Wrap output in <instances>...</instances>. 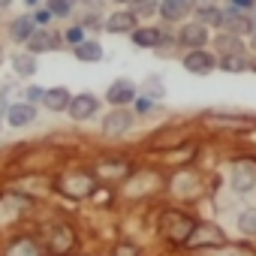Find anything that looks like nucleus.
I'll list each match as a JSON object with an SVG mask.
<instances>
[{
	"label": "nucleus",
	"mask_w": 256,
	"mask_h": 256,
	"mask_svg": "<svg viewBox=\"0 0 256 256\" xmlns=\"http://www.w3.org/2000/svg\"><path fill=\"white\" fill-rule=\"evenodd\" d=\"M6 120H10L12 126H28V124L36 120V106H30V102H16V106L6 108Z\"/></svg>",
	"instance_id": "9"
},
{
	"label": "nucleus",
	"mask_w": 256,
	"mask_h": 256,
	"mask_svg": "<svg viewBox=\"0 0 256 256\" xmlns=\"http://www.w3.org/2000/svg\"><path fill=\"white\" fill-rule=\"evenodd\" d=\"M181 4H187V6H190V4H193V0H181Z\"/></svg>",
	"instance_id": "37"
},
{
	"label": "nucleus",
	"mask_w": 256,
	"mask_h": 256,
	"mask_svg": "<svg viewBox=\"0 0 256 256\" xmlns=\"http://www.w3.org/2000/svg\"><path fill=\"white\" fill-rule=\"evenodd\" d=\"M229 184H232V190L241 193V196L253 193V190H256V163H250V160L235 163V166H232V175H229Z\"/></svg>",
	"instance_id": "1"
},
{
	"label": "nucleus",
	"mask_w": 256,
	"mask_h": 256,
	"mask_svg": "<svg viewBox=\"0 0 256 256\" xmlns=\"http://www.w3.org/2000/svg\"><path fill=\"white\" fill-rule=\"evenodd\" d=\"M12 66H16L18 76H34V72H36V60H34V54H16V58H12Z\"/></svg>",
	"instance_id": "21"
},
{
	"label": "nucleus",
	"mask_w": 256,
	"mask_h": 256,
	"mask_svg": "<svg viewBox=\"0 0 256 256\" xmlns=\"http://www.w3.org/2000/svg\"><path fill=\"white\" fill-rule=\"evenodd\" d=\"M184 70L193 72V76H208V72L217 70V58L211 52H205V48H196V52H190L184 58Z\"/></svg>",
	"instance_id": "2"
},
{
	"label": "nucleus",
	"mask_w": 256,
	"mask_h": 256,
	"mask_svg": "<svg viewBox=\"0 0 256 256\" xmlns=\"http://www.w3.org/2000/svg\"><path fill=\"white\" fill-rule=\"evenodd\" d=\"M70 100H72V94L66 88H46V94H42V106L48 112H66Z\"/></svg>",
	"instance_id": "8"
},
{
	"label": "nucleus",
	"mask_w": 256,
	"mask_h": 256,
	"mask_svg": "<svg viewBox=\"0 0 256 256\" xmlns=\"http://www.w3.org/2000/svg\"><path fill=\"white\" fill-rule=\"evenodd\" d=\"M72 0H48V12L52 16H70Z\"/></svg>",
	"instance_id": "25"
},
{
	"label": "nucleus",
	"mask_w": 256,
	"mask_h": 256,
	"mask_svg": "<svg viewBox=\"0 0 256 256\" xmlns=\"http://www.w3.org/2000/svg\"><path fill=\"white\" fill-rule=\"evenodd\" d=\"M48 18H52V12H48V10H40V12H34V22H36V24H46Z\"/></svg>",
	"instance_id": "31"
},
{
	"label": "nucleus",
	"mask_w": 256,
	"mask_h": 256,
	"mask_svg": "<svg viewBox=\"0 0 256 256\" xmlns=\"http://www.w3.org/2000/svg\"><path fill=\"white\" fill-rule=\"evenodd\" d=\"M220 66L226 72H241V70H247V60H244V54H232V58H223Z\"/></svg>",
	"instance_id": "23"
},
{
	"label": "nucleus",
	"mask_w": 256,
	"mask_h": 256,
	"mask_svg": "<svg viewBox=\"0 0 256 256\" xmlns=\"http://www.w3.org/2000/svg\"><path fill=\"white\" fill-rule=\"evenodd\" d=\"M163 40H166V34L160 28H139V30H133V42L139 48H157V46H163Z\"/></svg>",
	"instance_id": "10"
},
{
	"label": "nucleus",
	"mask_w": 256,
	"mask_h": 256,
	"mask_svg": "<svg viewBox=\"0 0 256 256\" xmlns=\"http://www.w3.org/2000/svg\"><path fill=\"white\" fill-rule=\"evenodd\" d=\"M178 42H181V46H187L190 52H196V48H202V46L208 42V28H205V24H199V22L184 24V28H181V34H178Z\"/></svg>",
	"instance_id": "7"
},
{
	"label": "nucleus",
	"mask_w": 256,
	"mask_h": 256,
	"mask_svg": "<svg viewBox=\"0 0 256 256\" xmlns=\"http://www.w3.org/2000/svg\"><path fill=\"white\" fill-rule=\"evenodd\" d=\"M223 28H226V30H232V36H235V34H247V30H253L250 16H244V12H238V10H229V12H226Z\"/></svg>",
	"instance_id": "13"
},
{
	"label": "nucleus",
	"mask_w": 256,
	"mask_h": 256,
	"mask_svg": "<svg viewBox=\"0 0 256 256\" xmlns=\"http://www.w3.org/2000/svg\"><path fill=\"white\" fill-rule=\"evenodd\" d=\"M223 18H226V12H223V10H217V6H211V4H202V6H199V24L223 28Z\"/></svg>",
	"instance_id": "17"
},
{
	"label": "nucleus",
	"mask_w": 256,
	"mask_h": 256,
	"mask_svg": "<svg viewBox=\"0 0 256 256\" xmlns=\"http://www.w3.org/2000/svg\"><path fill=\"white\" fill-rule=\"evenodd\" d=\"M28 46H30V52H54V48H58V36L48 34V30H36V34L28 40Z\"/></svg>",
	"instance_id": "16"
},
{
	"label": "nucleus",
	"mask_w": 256,
	"mask_h": 256,
	"mask_svg": "<svg viewBox=\"0 0 256 256\" xmlns=\"http://www.w3.org/2000/svg\"><path fill=\"white\" fill-rule=\"evenodd\" d=\"M76 58H78L82 64H96V60L102 58V46H100L96 40H84L82 46H76Z\"/></svg>",
	"instance_id": "15"
},
{
	"label": "nucleus",
	"mask_w": 256,
	"mask_h": 256,
	"mask_svg": "<svg viewBox=\"0 0 256 256\" xmlns=\"http://www.w3.org/2000/svg\"><path fill=\"white\" fill-rule=\"evenodd\" d=\"M42 94H46V90H42V88H36V84H34V88H30V90H28V102H30V106H34V102H36V100H42Z\"/></svg>",
	"instance_id": "30"
},
{
	"label": "nucleus",
	"mask_w": 256,
	"mask_h": 256,
	"mask_svg": "<svg viewBox=\"0 0 256 256\" xmlns=\"http://www.w3.org/2000/svg\"><path fill=\"white\" fill-rule=\"evenodd\" d=\"M28 4H36V0H28Z\"/></svg>",
	"instance_id": "38"
},
{
	"label": "nucleus",
	"mask_w": 256,
	"mask_h": 256,
	"mask_svg": "<svg viewBox=\"0 0 256 256\" xmlns=\"http://www.w3.org/2000/svg\"><path fill=\"white\" fill-rule=\"evenodd\" d=\"M10 256H36V244H34V241H18V244L10 250Z\"/></svg>",
	"instance_id": "24"
},
{
	"label": "nucleus",
	"mask_w": 256,
	"mask_h": 256,
	"mask_svg": "<svg viewBox=\"0 0 256 256\" xmlns=\"http://www.w3.org/2000/svg\"><path fill=\"white\" fill-rule=\"evenodd\" d=\"M106 30H112V34H133L136 30V16L133 12H114L106 22Z\"/></svg>",
	"instance_id": "11"
},
{
	"label": "nucleus",
	"mask_w": 256,
	"mask_h": 256,
	"mask_svg": "<svg viewBox=\"0 0 256 256\" xmlns=\"http://www.w3.org/2000/svg\"><path fill=\"white\" fill-rule=\"evenodd\" d=\"M151 108H154V100H151V96H136V112L148 114Z\"/></svg>",
	"instance_id": "28"
},
{
	"label": "nucleus",
	"mask_w": 256,
	"mask_h": 256,
	"mask_svg": "<svg viewBox=\"0 0 256 256\" xmlns=\"http://www.w3.org/2000/svg\"><path fill=\"white\" fill-rule=\"evenodd\" d=\"M253 52H256V34H253Z\"/></svg>",
	"instance_id": "35"
},
{
	"label": "nucleus",
	"mask_w": 256,
	"mask_h": 256,
	"mask_svg": "<svg viewBox=\"0 0 256 256\" xmlns=\"http://www.w3.org/2000/svg\"><path fill=\"white\" fill-rule=\"evenodd\" d=\"M232 4H235V6H241V10H250L256 0H232Z\"/></svg>",
	"instance_id": "32"
},
{
	"label": "nucleus",
	"mask_w": 256,
	"mask_h": 256,
	"mask_svg": "<svg viewBox=\"0 0 256 256\" xmlns=\"http://www.w3.org/2000/svg\"><path fill=\"white\" fill-rule=\"evenodd\" d=\"M250 24H253V30H256V16H253V18H250Z\"/></svg>",
	"instance_id": "34"
},
{
	"label": "nucleus",
	"mask_w": 256,
	"mask_h": 256,
	"mask_svg": "<svg viewBox=\"0 0 256 256\" xmlns=\"http://www.w3.org/2000/svg\"><path fill=\"white\" fill-rule=\"evenodd\" d=\"M66 244H70V232H66V229H58V244H54V250H66Z\"/></svg>",
	"instance_id": "29"
},
{
	"label": "nucleus",
	"mask_w": 256,
	"mask_h": 256,
	"mask_svg": "<svg viewBox=\"0 0 256 256\" xmlns=\"http://www.w3.org/2000/svg\"><path fill=\"white\" fill-rule=\"evenodd\" d=\"M145 88H148V94H151V96H163V82H160L157 76H151V78L145 82Z\"/></svg>",
	"instance_id": "27"
},
{
	"label": "nucleus",
	"mask_w": 256,
	"mask_h": 256,
	"mask_svg": "<svg viewBox=\"0 0 256 256\" xmlns=\"http://www.w3.org/2000/svg\"><path fill=\"white\" fill-rule=\"evenodd\" d=\"M66 112L72 114V120H88V118H94L100 112V100L94 94H76L70 100V108Z\"/></svg>",
	"instance_id": "3"
},
{
	"label": "nucleus",
	"mask_w": 256,
	"mask_h": 256,
	"mask_svg": "<svg viewBox=\"0 0 256 256\" xmlns=\"http://www.w3.org/2000/svg\"><path fill=\"white\" fill-rule=\"evenodd\" d=\"M193 232V223L181 214H166L163 217V235H169L172 241H187Z\"/></svg>",
	"instance_id": "6"
},
{
	"label": "nucleus",
	"mask_w": 256,
	"mask_h": 256,
	"mask_svg": "<svg viewBox=\"0 0 256 256\" xmlns=\"http://www.w3.org/2000/svg\"><path fill=\"white\" fill-rule=\"evenodd\" d=\"M130 126H133V112L114 108V112H108L106 120H102V133H106V136H120V133L130 130Z\"/></svg>",
	"instance_id": "4"
},
{
	"label": "nucleus",
	"mask_w": 256,
	"mask_h": 256,
	"mask_svg": "<svg viewBox=\"0 0 256 256\" xmlns=\"http://www.w3.org/2000/svg\"><path fill=\"white\" fill-rule=\"evenodd\" d=\"M108 102L114 106V108H124L126 102H133L136 100V84L130 82V78H118V82H112V88H108Z\"/></svg>",
	"instance_id": "5"
},
{
	"label": "nucleus",
	"mask_w": 256,
	"mask_h": 256,
	"mask_svg": "<svg viewBox=\"0 0 256 256\" xmlns=\"http://www.w3.org/2000/svg\"><path fill=\"white\" fill-rule=\"evenodd\" d=\"M187 244H193V247H202V244H223V235H220V229H214V226H199L196 232H190Z\"/></svg>",
	"instance_id": "12"
},
{
	"label": "nucleus",
	"mask_w": 256,
	"mask_h": 256,
	"mask_svg": "<svg viewBox=\"0 0 256 256\" xmlns=\"http://www.w3.org/2000/svg\"><path fill=\"white\" fill-rule=\"evenodd\" d=\"M187 10H190V6L181 4V0H163V4H160V12H163L166 22H178V18H184Z\"/></svg>",
	"instance_id": "18"
},
{
	"label": "nucleus",
	"mask_w": 256,
	"mask_h": 256,
	"mask_svg": "<svg viewBox=\"0 0 256 256\" xmlns=\"http://www.w3.org/2000/svg\"><path fill=\"white\" fill-rule=\"evenodd\" d=\"M160 6H157V0H133V16H154Z\"/></svg>",
	"instance_id": "22"
},
{
	"label": "nucleus",
	"mask_w": 256,
	"mask_h": 256,
	"mask_svg": "<svg viewBox=\"0 0 256 256\" xmlns=\"http://www.w3.org/2000/svg\"><path fill=\"white\" fill-rule=\"evenodd\" d=\"M0 64H4V48H0Z\"/></svg>",
	"instance_id": "36"
},
{
	"label": "nucleus",
	"mask_w": 256,
	"mask_h": 256,
	"mask_svg": "<svg viewBox=\"0 0 256 256\" xmlns=\"http://www.w3.org/2000/svg\"><path fill=\"white\" fill-rule=\"evenodd\" d=\"M217 48L223 52V58H232V54H241V40L238 36H232V34H220L217 40Z\"/></svg>",
	"instance_id": "19"
},
{
	"label": "nucleus",
	"mask_w": 256,
	"mask_h": 256,
	"mask_svg": "<svg viewBox=\"0 0 256 256\" xmlns=\"http://www.w3.org/2000/svg\"><path fill=\"white\" fill-rule=\"evenodd\" d=\"M114 4H133V0H114Z\"/></svg>",
	"instance_id": "33"
},
{
	"label": "nucleus",
	"mask_w": 256,
	"mask_h": 256,
	"mask_svg": "<svg viewBox=\"0 0 256 256\" xmlns=\"http://www.w3.org/2000/svg\"><path fill=\"white\" fill-rule=\"evenodd\" d=\"M66 42H70L72 48L82 46V42H84V30H82V28H70V30H66Z\"/></svg>",
	"instance_id": "26"
},
{
	"label": "nucleus",
	"mask_w": 256,
	"mask_h": 256,
	"mask_svg": "<svg viewBox=\"0 0 256 256\" xmlns=\"http://www.w3.org/2000/svg\"><path fill=\"white\" fill-rule=\"evenodd\" d=\"M238 229L244 232V235H256V208H244L241 214H238Z\"/></svg>",
	"instance_id": "20"
},
{
	"label": "nucleus",
	"mask_w": 256,
	"mask_h": 256,
	"mask_svg": "<svg viewBox=\"0 0 256 256\" xmlns=\"http://www.w3.org/2000/svg\"><path fill=\"white\" fill-rule=\"evenodd\" d=\"M34 24H36V22H34L30 16H22V18H16V22H12V28H10L12 40H16V42H28V40L36 34V30H34Z\"/></svg>",
	"instance_id": "14"
}]
</instances>
